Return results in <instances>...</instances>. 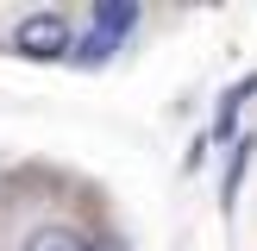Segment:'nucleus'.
I'll return each instance as SVG.
<instances>
[{
  "label": "nucleus",
  "instance_id": "f257e3e1",
  "mask_svg": "<svg viewBox=\"0 0 257 251\" xmlns=\"http://www.w3.org/2000/svg\"><path fill=\"white\" fill-rule=\"evenodd\" d=\"M69 19L63 13H25L19 25H13V57H32V63H57L69 57Z\"/></svg>",
  "mask_w": 257,
  "mask_h": 251
},
{
  "label": "nucleus",
  "instance_id": "f03ea898",
  "mask_svg": "<svg viewBox=\"0 0 257 251\" xmlns=\"http://www.w3.org/2000/svg\"><path fill=\"white\" fill-rule=\"evenodd\" d=\"M94 25H100V38H125L138 25V7H132V0H100V7H94Z\"/></svg>",
  "mask_w": 257,
  "mask_h": 251
},
{
  "label": "nucleus",
  "instance_id": "20e7f679",
  "mask_svg": "<svg viewBox=\"0 0 257 251\" xmlns=\"http://www.w3.org/2000/svg\"><path fill=\"white\" fill-rule=\"evenodd\" d=\"M251 151H257V138H238V145H232V163H226V182H220V201H232V195H238V176H245Z\"/></svg>",
  "mask_w": 257,
  "mask_h": 251
},
{
  "label": "nucleus",
  "instance_id": "39448f33",
  "mask_svg": "<svg viewBox=\"0 0 257 251\" xmlns=\"http://www.w3.org/2000/svg\"><path fill=\"white\" fill-rule=\"evenodd\" d=\"M107 50H113V38H88V44H82V50H69V57L94 69V63H107Z\"/></svg>",
  "mask_w": 257,
  "mask_h": 251
},
{
  "label": "nucleus",
  "instance_id": "423d86ee",
  "mask_svg": "<svg viewBox=\"0 0 257 251\" xmlns=\"http://www.w3.org/2000/svg\"><path fill=\"white\" fill-rule=\"evenodd\" d=\"M88 251H125V245H119L113 232H100V238H88Z\"/></svg>",
  "mask_w": 257,
  "mask_h": 251
},
{
  "label": "nucleus",
  "instance_id": "7ed1b4c3",
  "mask_svg": "<svg viewBox=\"0 0 257 251\" xmlns=\"http://www.w3.org/2000/svg\"><path fill=\"white\" fill-rule=\"evenodd\" d=\"M25 251H88V245L69 232V226H38V232L25 238Z\"/></svg>",
  "mask_w": 257,
  "mask_h": 251
}]
</instances>
